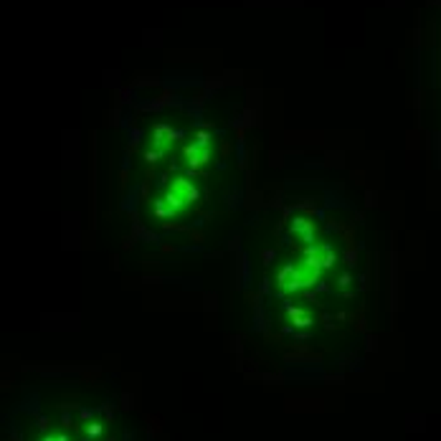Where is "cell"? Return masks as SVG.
<instances>
[{"label": "cell", "mask_w": 441, "mask_h": 441, "mask_svg": "<svg viewBox=\"0 0 441 441\" xmlns=\"http://www.w3.org/2000/svg\"><path fill=\"white\" fill-rule=\"evenodd\" d=\"M320 272H322V269L315 267L309 259H302L300 264L284 267L282 272H279V279H276V282H279V289L282 291H300L305 289V287H309V284H315Z\"/></svg>", "instance_id": "1"}, {"label": "cell", "mask_w": 441, "mask_h": 441, "mask_svg": "<svg viewBox=\"0 0 441 441\" xmlns=\"http://www.w3.org/2000/svg\"><path fill=\"white\" fill-rule=\"evenodd\" d=\"M86 433H89V436H99V433H102V426H99V424H94V426L89 424V426H86Z\"/></svg>", "instance_id": "4"}, {"label": "cell", "mask_w": 441, "mask_h": 441, "mask_svg": "<svg viewBox=\"0 0 441 441\" xmlns=\"http://www.w3.org/2000/svg\"><path fill=\"white\" fill-rule=\"evenodd\" d=\"M43 441H67L64 436H49V439H43Z\"/></svg>", "instance_id": "5"}, {"label": "cell", "mask_w": 441, "mask_h": 441, "mask_svg": "<svg viewBox=\"0 0 441 441\" xmlns=\"http://www.w3.org/2000/svg\"><path fill=\"white\" fill-rule=\"evenodd\" d=\"M170 193H175L178 198L183 200L185 206H191L193 200L198 198V193H195V188H193L191 180H185V178H178L173 185H170Z\"/></svg>", "instance_id": "3"}, {"label": "cell", "mask_w": 441, "mask_h": 441, "mask_svg": "<svg viewBox=\"0 0 441 441\" xmlns=\"http://www.w3.org/2000/svg\"><path fill=\"white\" fill-rule=\"evenodd\" d=\"M185 158H188V165L191 167H200L206 165L211 160V152H208V142L200 140V142H193L191 147L185 150Z\"/></svg>", "instance_id": "2"}]
</instances>
